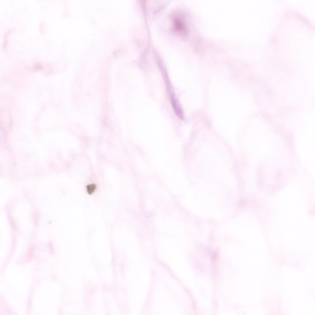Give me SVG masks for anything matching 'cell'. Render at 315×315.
Listing matches in <instances>:
<instances>
[{"label": "cell", "instance_id": "cell-3", "mask_svg": "<svg viewBox=\"0 0 315 315\" xmlns=\"http://www.w3.org/2000/svg\"><path fill=\"white\" fill-rule=\"evenodd\" d=\"M96 185L94 184H91L86 186V190L87 193L90 195L93 194L96 189Z\"/></svg>", "mask_w": 315, "mask_h": 315}, {"label": "cell", "instance_id": "cell-4", "mask_svg": "<svg viewBox=\"0 0 315 315\" xmlns=\"http://www.w3.org/2000/svg\"><path fill=\"white\" fill-rule=\"evenodd\" d=\"M41 68V65H37L36 66L35 68L36 69H40Z\"/></svg>", "mask_w": 315, "mask_h": 315}, {"label": "cell", "instance_id": "cell-2", "mask_svg": "<svg viewBox=\"0 0 315 315\" xmlns=\"http://www.w3.org/2000/svg\"><path fill=\"white\" fill-rule=\"evenodd\" d=\"M169 97L172 108L176 115L179 118L183 119L184 115L182 110L174 94H172Z\"/></svg>", "mask_w": 315, "mask_h": 315}, {"label": "cell", "instance_id": "cell-1", "mask_svg": "<svg viewBox=\"0 0 315 315\" xmlns=\"http://www.w3.org/2000/svg\"><path fill=\"white\" fill-rule=\"evenodd\" d=\"M173 27L175 31L178 33L182 34L185 32L186 28L185 23L180 14H177L173 16Z\"/></svg>", "mask_w": 315, "mask_h": 315}]
</instances>
